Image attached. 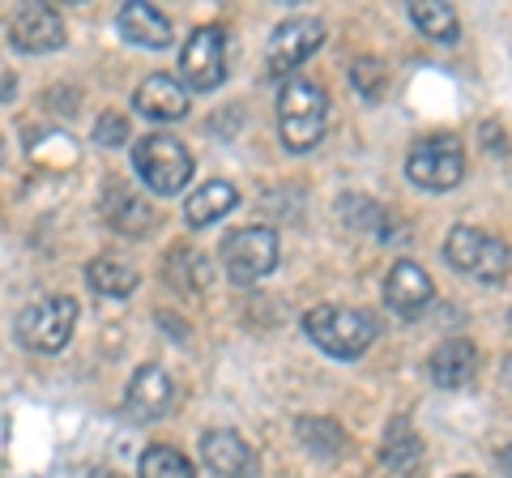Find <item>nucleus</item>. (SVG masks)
<instances>
[{
  "label": "nucleus",
  "instance_id": "nucleus-9",
  "mask_svg": "<svg viewBox=\"0 0 512 478\" xmlns=\"http://www.w3.org/2000/svg\"><path fill=\"white\" fill-rule=\"evenodd\" d=\"M320 43H325V26H320L316 18L282 22L274 30V39H269V69H274V73H295Z\"/></svg>",
  "mask_w": 512,
  "mask_h": 478
},
{
  "label": "nucleus",
  "instance_id": "nucleus-17",
  "mask_svg": "<svg viewBox=\"0 0 512 478\" xmlns=\"http://www.w3.org/2000/svg\"><path fill=\"white\" fill-rule=\"evenodd\" d=\"M380 461L389 466L393 474H402V478H414L423 466V440L414 436V427L406 414H397V419L384 427V444H380Z\"/></svg>",
  "mask_w": 512,
  "mask_h": 478
},
{
  "label": "nucleus",
  "instance_id": "nucleus-10",
  "mask_svg": "<svg viewBox=\"0 0 512 478\" xmlns=\"http://www.w3.org/2000/svg\"><path fill=\"white\" fill-rule=\"evenodd\" d=\"M431 295H436V286H431L427 269H419L414 261H397L389 269V278H384V304H389L397 316H406V321L423 316Z\"/></svg>",
  "mask_w": 512,
  "mask_h": 478
},
{
  "label": "nucleus",
  "instance_id": "nucleus-25",
  "mask_svg": "<svg viewBox=\"0 0 512 478\" xmlns=\"http://www.w3.org/2000/svg\"><path fill=\"white\" fill-rule=\"evenodd\" d=\"M124 137H128V120L120 111H103L99 124H94V141H99V146H120Z\"/></svg>",
  "mask_w": 512,
  "mask_h": 478
},
{
  "label": "nucleus",
  "instance_id": "nucleus-11",
  "mask_svg": "<svg viewBox=\"0 0 512 478\" xmlns=\"http://www.w3.org/2000/svg\"><path fill=\"white\" fill-rule=\"evenodd\" d=\"M9 39H13V47H18V52H30V56L56 52V47H64V22H60L56 9H47V5H26L18 18H13Z\"/></svg>",
  "mask_w": 512,
  "mask_h": 478
},
{
  "label": "nucleus",
  "instance_id": "nucleus-15",
  "mask_svg": "<svg viewBox=\"0 0 512 478\" xmlns=\"http://www.w3.org/2000/svg\"><path fill=\"white\" fill-rule=\"evenodd\" d=\"M103 218L120 235H146L154 227V210L128 184H120V180L107 184V193H103Z\"/></svg>",
  "mask_w": 512,
  "mask_h": 478
},
{
  "label": "nucleus",
  "instance_id": "nucleus-31",
  "mask_svg": "<svg viewBox=\"0 0 512 478\" xmlns=\"http://www.w3.org/2000/svg\"><path fill=\"white\" fill-rule=\"evenodd\" d=\"M461 478H470V474H461Z\"/></svg>",
  "mask_w": 512,
  "mask_h": 478
},
{
  "label": "nucleus",
  "instance_id": "nucleus-4",
  "mask_svg": "<svg viewBox=\"0 0 512 478\" xmlns=\"http://www.w3.org/2000/svg\"><path fill=\"white\" fill-rule=\"evenodd\" d=\"M444 261L461 269V274H470L478 282H504L508 278V244H500L495 235L478 231V227H453L444 239Z\"/></svg>",
  "mask_w": 512,
  "mask_h": 478
},
{
  "label": "nucleus",
  "instance_id": "nucleus-16",
  "mask_svg": "<svg viewBox=\"0 0 512 478\" xmlns=\"http://www.w3.org/2000/svg\"><path fill=\"white\" fill-rule=\"evenodd\" d=\"M133 107L141 111V116H150V120H180L188 111V94H184V86L175 82V77L154 73V77H146V82L137 86Z\"/></svg>",
  "mask_w": 512,
  "mask_h": 478
},
{
  "label": "nucleus",
  "instance_id": "nucleus-1",
  "mask_svg": "<svg viewBox=\"0 0 512 478\" xmlns=\"http://www.w3.org/2000/svg\"><path fill=\"white\" fill-rule=\"evenodd\" d=\"M329 124V99L325 90L303 82V77H291L278 94V129H282V146L291 154H308L316 150V141L325 137Z\"/></svg>",
  "mask_w": 512,
  "mask_h": 478
},
{
  "label": "nucleus",
  "instance_id": "nucleus-3",
  "mask_svg": "<svg viewBox=\"0 0 512 478\" xmlns=\"http://www.w3.org/2000/svg\"><path fill=\"white\" fill-rule=\"evenodd\" d=\"M133 167H137L141 180H146L150 193L175 197L188 184V175H192V154L184 150L180 137L150 133V137H141L133 146Z\"/></svg>",
  "mask_w": 512,
  "mask_h": 478
},
{
  "label": "nucleus",
  "instance_id": "nucleus-23",
  "mask_svg": "<svg viewBox=\"0 0 512 478\" xmlns=\"http://www.w3.org/2000/svg\"><path fill=\"white\" fill-rule=\"evenodd\" d=\"M141 478H197V474H192V461L180 449L154 444V449H146V457H141Z\"/></svg>",
  "mask_w": 512,
  "mask_h": 478
},
{
  "label": "nucleus",
  "instance_id": "nucleus-8",
  "mask_svg": "<svg viewBox=\"0 0 512 478\" xmlns=\"http://www.w3.org/2000/svg\"><path fill=\"white\" fill-rule=\"evenodd\" d=\"M180 73L188 90H214L227 77V35L218 26H197L180 52Z\"/></svg>",
  "mask_w": 512,
  "mask_h": 478
},
{
  "label": "nucleus",
  "instance_id": "nucleus-27",
  "mask_svg": "<svg viewBox=\"0 0 512 478\" xmlns=\"http://www.w3.org/2000/svg\"><path fill=\"white\" fill-rule=\"evenodd\" d=\"M504 389H508V393H512V359H508V363H504Z\"/></svg>",
  "mask_w": 512,
  "mask_h": 478
},
{
  "label": "nucleus",
  "instance_id": "nucleus-14",
  "mask_svg": "<svg viewBox=\"0 0 512 478\" xmlns=\"http://www.w3.org/2000/svg\"><path fill=\"white\" fill-rule=\"evenodd\" d=\"M201 457L218 478H248L252 474V449L239 440L231 427H214V432L201 436Z\"/></svg>",
  "mask_w": 512,
  "mask_h": 478
},
{
  "label": "nucleus",
  "instance_id": "nucleus-18",
  "mask_svg": "<svg viewBox=\"0 0 512 478\" xmlns=\"http://www.w3.org/2000/svg\"><path fill=\"white\" fill-rule=\"evenodd\" d=\"M120 35L137 47H167L171 43V22L146 0H128L120 9Z\"/></svg>",
  "mask_w": 512,
  "mask_h": 478
},
{
  "label": "nucleus",
  "instance_id": "nucleus-29",
  "mask_svg": "<svg viewBox=\"0 0 512 478\" xmlns=\"http://www.w3.org/2000/svg\"><path fill=\"white\" fill-rule=\"evenodd\" d=\"M504 470L512 474V449H504Z\"/></svg>",
  "mask_w": 512,
  "mask_h": 478
},
{
  "label": "nucleus",
  "instance_id": "nucleus-28",
  "mask_svg": "<svg viewBox=\"0 0 512 478\" xmlns=\"http://www.w3.org/2000/svg\"><path fill=\"white\" fill-rule=\"evenodd\" d=\"M94 478H124L120 470H94Z\"/></svg>",
  "mask_w": 512,
  "mask_h": 478
},
{
  "label": "nucleus",
  "instance_id": "nucleus-2",
  "mask_svg": "<svg viewBox=\"0 0 512 478\" xmlns=\"http://www.w3.org/2000/svg\"><path fill=\"white\" fill-rule=\"evenodd\" d=\"M303 329L308 338L333 359H359L367 355V346L376 342V316L363 308H312L303 316Z\"/></svg>",
  "mask_w": 512,
  "mask_h": 478
},
{
  "label": "nucleus",
  "instance_id": "nucleus-5",
  "mask_svg": "<svg viewBox=\"0 0 512 478\" xmlns=\"http://www.w3.org/2000/svg\"><path fill=\"white\" fill-rule=\"evenodd\" d=\"M77 325V304L69 295H52L39 299L18 316V338L26 350H39V355H56V350L69 346Z\"/></svg>",
  "mask_w": 512,
  "mask_h": 478
},
{
  "label": "nucleus",
  "instance_id": "nucleus-7",
  "mask_svg": "<svg viewBox=\"0 0 512 478\" xmlns=\"http://www.w3.org/2000/svg\"><path fill=\"white\" fill-rule=\"evenodd\" d=\"M274 265H278V235L269 227H239L222 244V269L239 286L265 278Z\"/></svg>",
  "mask_w": 512,
  "mask_h": 478
},
{
  "label": "nucleus",
  "instance_id": "nucleus-19",
  "mask_svg": "<svg viewBox=\"0 0 512 478\" xmlns=\"http://www.w3.org/2000/svg\"><path fill=\"white\" fill-rule=\"evenodd\" d=\"M235 205H239L235 184L214 180V184H205V188H197V193L188 197V205H184V222H188L192 231H201V227H210V222L227 218Z\"/></svg>",
  "mask_w": 512,
  "mask_h": 478
},
{
  "label": "nucleus",
  "instance_id": "nucleus-26",
  "mask_svg": "<svg viewBox=\"0 0 512 478\" xmlns=\"http://www.w3.org/2000/svg\"><path fill=\"white\" fill-rule=\"evenodd\" d=\"M13 90H18V77H13V69L5 65V56H0V103H9Z\"/></svg>",
  "mask_w": 512,
  "mask_h": 478
},
{
  "label": "nucleus",
  "instance_id": "nucleus-22",
  "mask_svg": "<svg viewBox=\"0 0 512 478\" xmlns=\"http://www.w3.org/2000/svg\"><path fill=\"white\" fill-rule=\"evenodd\" d=\"M410 22L419 26L427 39H436V43H453L461 35L457 13H453V5H444V0H414V5H410Z\"/></svg>",
  "mask_w": 512,
  "mask_h": 478
},
{
  "label": "nucleus",
  "instance_id": "nucleus-20",
  "mask_svg": "<svg viewBox=\"0 0 512 478\" xmlns=\"http://www.w3.org/2000/svg\"><path fill=\"white\" fill-rule=\"evenodd\" d=\"M295 436L312 457H329L333 461V457L346 453V432L333 419H320V414H303V419L295 423Z\"/></svg>",
  "mask_w": 512,
  "mask_h": 478
},
{
  "label": "nucleus",
  "instance_id": "nucleus-6",
  "mask_svg": "<svg viewBox=\"0 0 512 478\" xmlns=\"http://www.w3.org/2000/svg\"><path fill=\"white\" fill-rule=\"evenodd\" d=\"M406 175L427 193H448L466 175V154L457 137H423L406 158Z\"/></svg>",
  "mask_w": 512,
  "mask_h": 478
},
{
  "label": "nucleus",
  "instance_id": "nucleus-24",
  "mask_svg": "<svg viewBox=\"0 0 512 478\" xmlns=\"http://www.w3.org/2000/svg\"><path fill=\"white\" fill-rule=\"evenodd\" d=\"M384 82H389V77H384V65H380L376 56H359L355 65H350V86H355L367 103H376V99H380V94H384Z\"/></svg>",
  "mask_w": 512,
  "mask_h": 478
},
{
  "label": "nucleus",
  "instance_id": "nucleus-12",
  "mask_svg": "<svg viewBox=\"0 0 512 478\" xmlns=\"http://www.w3.org/2000/svg\"><path fill=\"white\" fill-rule=\"evenodd\" d=\"M171 380L163 368H154V363H146V368H137L133 380H128V393H124V410L128 419L137 423H150V419H163L167 406H171Z\"/></svg>",
  "mask_w": 512,
  "mask_h": 478
},
{
  "label": "nucleus",
  "instance_id": "nucleus-21",
  "mask_svg": "<svg viewBox=\"0 0 512 478\" xmlns=\"http://www.w3.org/2000/svg\"><path fill=\"white\" fill-rule=\"evenodd\" d=\"M86 278H90V286L99 295H111V299H120V295H133L137 291V269L128 265V261H120V257H94L90 265H86Z\"/></svg>",
  "mask_w": 512,
  "mask_h": 478
},
{
  "label": "nucleus",
  "instance_id": "nucleus-30",
  "mask_svg": "<svg viewBox=\"0 0 512 478\" xmlns=\"http://www.w3.org/2000/svg\"><path fill=\"white\" fill-rule=\"evenodd\" d=\"M0 163H5V141H0Z\"/></svg>",
  "mask_w": 512,
  "mask_h": 478
},
{
  "label": "nucleus",
  "instance_id": "nucleus-13",
  "mask_svg": "<svg viewBox=\"0 0 512 478\" xmlns=\"http://www.w3.org/2000/svg\"><path fill=\"white\" fill-rule=\"evenodd\" d=\"M478 372V350L466 338H448L436 346V355L427 359V376L436 389H466Z\"/></svg>",
  "mask_w": 512,
  "mask_h": 478
}]
</instances>
